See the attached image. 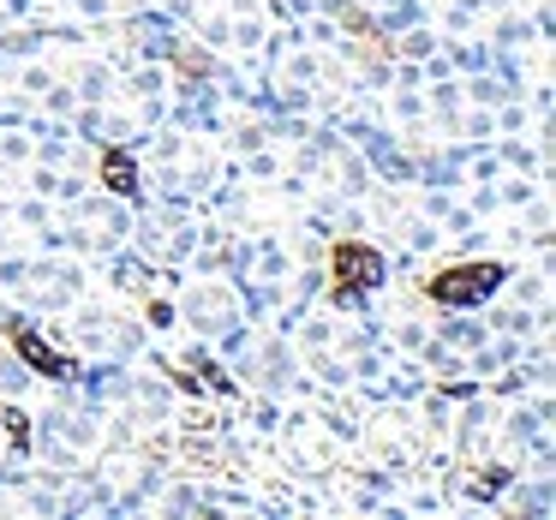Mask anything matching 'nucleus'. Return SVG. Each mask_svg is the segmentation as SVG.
<instances>
[{
    "instance_id": "3",
    "label": "nucleus",
    "mask_w": 556,
    "mask_h": 520,
    "mask_svg": "<svg viewBox=\"0 0 556 520\" xmlns=\"http://www.w3.org/2000/svg\"><path fill=\"white\" fill-rule=\"evenodd\" d=\"M13 347H18V359H25L30 371H42V377H61V383H73V377H78V365L66 359L61 347H49L42 335H30V329H13Z\"/></svg>"
},
{
    "instance_id": "5",
    "label": "nucleus",
    "mask_w": 556,
    "mask_h": 520,
    "mask_svg": "<svg viewBox=\"0 0 556 520\" xmlns=\"http://www.w3.org/2000/svg\"><path fill=\"white\" fill-rule=\"evenodd\" d=\"M0 424H7V436H13L18 448H30V424H25V413H0Z\"/></svg>"
},
{
    "instance_id": "4",
    "label": "nucleus",
    "mask_w": 556,
    "mask_h": 520,
    "mask_svg": "<svg viewBox=\"0 0 556 520\" xmlns=\"http://www.w3.org/2000/svg\"><path fill=\"white\" fill-rule=\"evenodd\" d=\"M102 186H109L114 198H132L138 192V168H132L126 150H109V156H102Z\"/></svg>"
},
{
    "instance_id": "1",
    "label": "nucleus",
    "mask_w": 556,
    "mask_h": 520,
    "mask_svg": "<svg viewBox=\"0 0 556 520\" xmlns=\"http://www.w3.org/2000/svg\"><path fill=\"white\" fill-rule=\"evenodd\" d=\"M496 281H503V264H455V269H443V276H431L425 288L443 305H479L496 293Z\"/></svg>"
},
{
    "instance_id": "2",
    "label": "nucleus",
    "mask_w": 556,
    "mask_h": 520,
    "mask_svg": "<svg viewBox=\"0 0 556 520\" xmlns=\"http://www.w3.org/2000/svg\"><path fill=\"white\" fill-rule=\"evenodd\" d=\"M329 269H336L341 293H371L377 281H383V252H371V245H359V240H341L336 257H329Z\"/></svg>"
}]
</instances>
